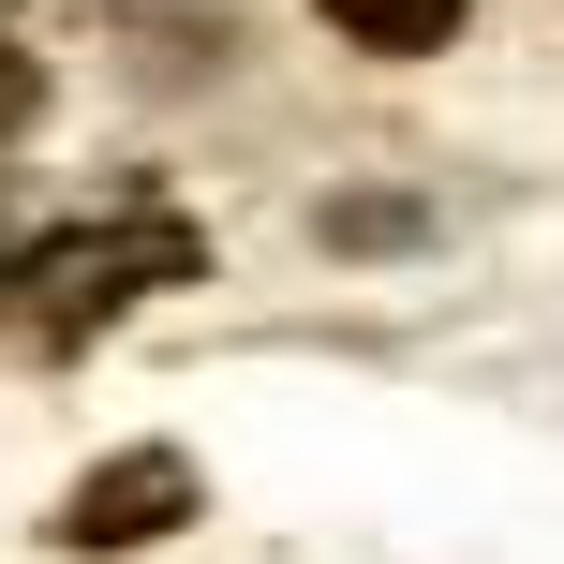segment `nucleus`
Returning <instances> with one entry per match:
<instances>
[{
	"mask_svg": "<svg viewBox=\"0 0 564 564\" xmlns=\"http://www.w3.org/2000/svg\"><path fill=\"white\" fill-rule=\"evenodd\" d=\"M312 15H327L341 45H371V59H431V45H460L476 0H312Z\"/></svg>",
	"mask_w": 564,
	"mask_h": 564,
	"instance_id": "nucleus-3",
	"label": "nucleus"
},
{
	"mask_svg": "<svg viewBox=\"0 0 564 564\" xmlns=\"http://www.w3.org/2000/svg\"><path fill=\"white\" fill-rule=\"evenodd\" d=\"M312 238H327V253H401L416 208H401V194H327V208H312Z\"/></svg>",
	"mask_w": 564,
	"mask_h": 564,
	"instance_id": "nucleus-4",
	"label": "nucleus"
},
{
	"mask_svg": "<svg viewBox=\"0 0 564 564\" xmlns=\"http://www.w3.org/2000/svg\"><path fill=\"white\" fill-rule=\"evenodd\" d=\"M30 119H45V75H30V59L0 45V134H30Z\"/></svg>",
	"mask_w": 564,
	"mask_h": 564,
	"instance_id": "nucleus-5",
	"label": "nucleus"
},
{
	"mask_svg": "<svg viewBox=\"0 0 564 564\" xmlns=\"http://www.w3.org/2000/svg\"><path fill=\"white\" fill-rule=\"evenodd\" d=\"M194 506H208V490H194L178 446H119V460H89V490H59L45 535L59 550H149V535H178Z\"/></svg>",
	"mask_w": 564,
	"mask_h": 564,
	"instance_id": "nucleus-2",
	"label": "nucleus"
},
{
	"mask_svg": "<svg viewBox=\"0 0 564 564\" xmlns=\"http://www.w3.org/2000/svg\"><path fill=\"white\" fill-rule=\"evenodd\" d=\"M208 238L164 224V208H134V224H75V238H15L0 253V341L15 357H75V341H105L119 312L149 297V282H194Z\"/></svg>",
	"mask_w": 564,
	"mask_h": 564,
	"instance_id": "nucleus-1",
	"label": "nucleus"
}]
</instances>
